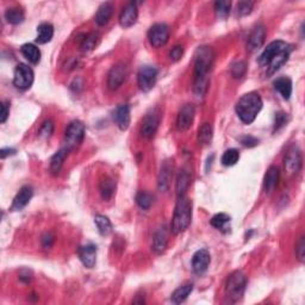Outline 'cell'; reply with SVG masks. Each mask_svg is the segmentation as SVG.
Instances as JSON below:
<instances>
[{
    "label": "cell",
    "instance_id": "e575fe53",
    "mask_svg": "<svg viewBox=\"0 0 305 305\" xmlns=\"http://www.w3.org/2000/svg\"><path fill=\"white\" fill-rule=\"evenodd\" d=\"M154 197L152 193L147 192V191H140L136 196L137 205L142 210H149L150 206L153 205Z\"/></svg>",
    "mask_w": 305,
    "mask_h": 305
},
{
    "label": "cell",
    "instance_id": "4dcf8cb0",
    "mask_svg": "<svg viewBox=\"0 0 305 305\" xmlns=\"http://www.w3.org/2000/svg\"><path fill=\"white\" fill-rule=\"evenodd\" d=\"M94 223H96L97 228H98L99 234L102 236H108L112 232V223L110 219L104 215H96L94 217Z\"/></svg>",
    "mask_w": 305,
    "mask_h": 305
},
{
    "label": "cell",
    "instance_id": "d6986e66",
    "mask_svg": "<svg viewBox=\"0 0 305 305\" xmlns=\"http://www.w3.org/2000/svg\"><path fill=\"white\" fill-rule=\"evenodd\" d=\"M78 254H79V259L85 267L92 268L96 265L97 247L94 244H86V246L80 247Z\"/></svg>",
    "mask_w": 305,
    "mask_h": 305
},
{
    "label": "cell",
    "instance_id": "52a82bcc",
    "mask_svg": "<svg viewBox=\"0 0 305 305\" xmlns=\"http://www.w3.org/2000/svg\"><path fill=\"white\" fill-rule=\"evenodd\" d=\"M34 71L25 64H20L15 69L14 85L18 90H29L34 84Z\"/></svg>",
    "mask_w": 305,
    "mask_h": 305
},
{
    "label": "cell",
    "instance_id": "7a4b0ae2",
    "mask_svg": "<svg viewBox=\"0 0 305 305\" xmlns=\"http://www.w3.org/2000/svg\"><path fill=\"white\" fill-rule=\"evenodd\" d=\"M291 50V46L284 41H273L260 55L259 65L267 69L268 75L274 74L287 62Z\"/></svg>",
    "mask_w": 305,
    "mask_h": 305
},
{
    "label": "cell",
    "instance_id": "ac0fdd59",
    "mask_svg": "<svg viewBox=\"0 0 305 305\" xmlns=\"http://www.w3.org/2000/svg\"><path fill=\"white\" fill-rule=\"evenodd\" d=\"M34 196V191L31 186H23L20 190V192L16 194L14 203L11 205L12 211H21L25 206L29 204L31 198Z\"/></svg>",
    "mask_w": 305,
    "mask_h": 305
},
{
    "label": "cell",
    "instance_id": "9a60e30c",
    "mask_svg": "<svg viewBox=\"0 0 305 305\" xmlns=\"http://www.w3.org/2000/svg\"><path fill=\"white\" fill-rule=\"evenodd\" d=\"M112 119L121 130L123 131L127 130L129 125H130V121H131L130 106L127 105V104L118 105L117 108L113 110Z\"/></svg>",
    "mask_w": 305,
    "mask_h": 305
},
{
    "label": "cell",
    "instance_id": "9c48e42d",
    "mask_svg": "<svg viewBox=\"0 0 305 305\" xmlns=\"http://www.w3.org/2000/svg\"><path fill=\"white\" fill-rule=\"evenodd\" d=\"M169 40V28L163 23H156L148 31V41L154 48H161Z\"/></svg>",
    "mask_w": 305,
    "mask_h": 305
},
{
    "label": "cell",
    "instance_id": "4316f807",
    "mask_svg": "<svg viewBox=\"0 0 305 305\" xmlns=\"http://www.w3.org/2000/svg\"><path fill=\"white\" fill-rule=\"evenodd\" d=\"M274 89L276 92H279L282 98L288 100L292 94V81L290 78H279V79L274 81Z\"/></svg>",
    "mask_w": 305,
    "mask_h": 305
},
{
    "label": "cell",
    "instance_id": "f35d334b",
    "mask_svg": "<svg viewBox=\"0 0 305 305\" xmlns=\"http://www.w3.org/2000/svg\"><path fill=\"white\" fill-rule=\"evenodd\" d=\"M247 73V65L244 61H237L231 66V75L235 79H242Z\"/></svg>",
    "mask_w": 305,
    "mask_h": 305
},
{
    "label": "cell",
    "instance_id": "7dc6e473",
    "mask_svg": "<svg viewBox=\"0 0 305 305\" xmlns=\"http://www.w3.org/2000/svg\"><path fill=\"white\" fill-rule=\"evenodd\" d=\"M241 142L244 147H249L250 148V147L256 146V144L259 143V140H256V138L253 137V136H244L241 140Z\"/></svg>",
    "mask_w": 305,
    "mask_h": 305
},
{
    "label": "cell",
    "instance_id": "b9f144b4",
    "mask_svg": "<svg viewBox=\"0 0 305 305\" xmlns=\"http://www.w3.org/2000/svg\"><path fill=\"white\" fill-rule=\"evenodd\" d=\"M287 122H288L287 113H284V112L276 113V116H275V124H274V131L279 130V129H281L282 127H285V125L287 124Z\"/></svg>",
    "mask_w": 305,
    "mask_h": 305
},
{
    "label": "cell",
    "instance_id": "d590c367",
    "mask_svg": "<svg viewBox=\"0 0 305 305\" xmlns=\"http://www.w3.org/2000/svg\"><path fill=\"white\" fill-rule=\"evenodd\" d=\"M238 160H240V153L235 148L225 150V153L222 156V163L226 166V167H231V166L236 165Z\"/></svg>",
    "mask_w": 305,
    "mask_h": 305
},
{
    "label": "cell",
    "instance_id": "5bb4252c",
    "mask_svg": "<svg viewBox=\"0 0 305 305\" xmlns=\"http://www.w3.org/2000/svg\"><path fill=\"white\" fill-rule=\"evenodd\" d=\"M138 18V9L136 3L131 2L124 6L122 10L121 15H119V24L124 29L131 28L137 22Z\"/></svg>",
    "mask_w": 305,
    "mask_h": 305
},
{
    "label": "cell",
    "instance_id": "681fc988",
    "mask_svg": "<svg viewBox=\"0 0 305 305\" xmlns=\"http://www.w3.org/2000/svg\"><path fill=\"white\" fill-rule=\"evenodd\" d=\"M31 278H33V276H31L29 271H23L20 274V279L23 282H29L31 280Z\"/></svg>",
    "mask_w": 305,
    "mask_h": 305
},
{
    "label": "cell",
    "instance_id": "2e32d148",
    "mask_svg": "<svg viewBox=\"0 0 305 305\" xmlns=\"http://www.w3.org/2000/svg\"><path fill=\"white\" fill-rule=\"evenodd\" d=\"M266 39V29L263 25H256L248 36L247 49L249 52H256L262 47Z\"/></svg>",
    "mask_w": 305,
    "mask_h": 305
},
{
    "label": "cell",
    "instance_id": "83f0119b",
    "mask_svg": "<svg viewBox=\"0 0 305 305\" xmlns=\"http://www.w3.org/2000/svg\"><path fill=\"white\" fill-rule=\"evenodd\" d=\"M21 50L22 54L24 55V58L29 62H31V64L37 65L41 61L40 49L35 45H33V43H25V45L22 46Z\"/></svg>",
    "mask_w": 305,
    "mask_h": 305
},
{
    "label": "cell",
    "instance_id": "277c9868",
    "mask_svg": "<svg viewBox=\"0 0 305 305\" xmlns=\"http://www.w3.org/2000/svg\"><path fill=\"white\" fill-rule=\"evenodd\" d=\"M262 105L263 103L260 94L250 92L241 97L236 106H235V111H236L238 118L244 124H250L255 121L257 115L262 109Z\"/></svg>",
    "mask_w": 305,
    "mask_h": 305
},
{
    "label": "cell",
    "instance_id": "cb8c5ba5",
    "mask_svg": "<svg viewBox=\"0 0 305 305\" xmlns=\"http://www.w3.org/2000/svg\"><path fill=\"white\" fill-rule=\"evenodd\" d=\"M69 152H71V150H69L67 147H64L61 148L59 152L55 153V155L50 160V172H52L53 174H59L60 171L62 169V166H64L65 160L67 159Z\"/></svg>",
    "mask_w": 305,
    "mask_h": 305
},
{
    "label": "cell",
    "instance_id": "836d02e7",
    "mask_svg": "<svg viewBox=\"0 0 305 305\" xmlns=\"http://www.w3.org/2000/svg\"><path fill=\"white\" fill-rule=\"evenodd\" d=\"M99 43V35L97 33H90L83 39L81 42V50L83 52H91L96 48L97 45Z\"/></svg>",
    "mask_w": 305,
    "mask_h": 305
},
{
    "label": "cell",
    "instance_id": "e0dca14e",
    "mask_svg": "<svg viewBox=\"0 0 305 305\" xmlns=\"http://www.w3.org/2000/svg\"><path fill=\"white\" fill-rule=\"evenodd\" d=\"M211 262V256L206 249H199L193 254L192 257V268L197 274H203L206 272L207 267Z\"/></svg>",
    "mask_w": 305,
    "mask_h": 305
},
{
    "label": "cell",
    "instance_id": "ab89813d",
    "mask_svg": "<svg viewBox=\"0 0 305 305\" xmlns=\"http://www.w3.org/2000/svg\"><path fill=\"white\" fill-rule=\"evenodd\" d=\"M295 255L297 259L303 262L304 256H305V238L304 236H300L297 243H295Z\"/></svg>",
    "mask_w": 305,
    "mask_h": 305
},
{
    "label": "cell",
    "instance_id": "f1b7e54d",
    "mask_svg": "<svg viewBox=\"0 0 305 305\" xmlns=\"http://www.w3.org/2000/svg\"><path fill=\"white\" fill-rule=\"evenodd\" d=\"M193 291V285L192 284H186L182 285L180 287L177 288L174 292H173L171 300L173 304H181L184 303L185 300L187 299L188 295L191 294V292Z\"/></svg>",
    "mask_w": 305,
    "mask_h": 305
},
{
    "label": "cell",
    "instance_id": "f546056e",
    "mask_svg": "<svg viewBox=\"0 0 305 305\" xmlns=\"http://www.w3.org/2000/svg\"><path fill=\"white\" fill-rule=\"evenodd\" d=\"M100 194L104 200H110L115 193L116 190V182L113 181V179L110 177H105L100 181Z\"/></svg>",
    "mask_w": 305,
    "mask_h": 305
},
{
    "label": "cell",
    "instance_id": "ffe728a7",
    "mask_svg": "<svg viewBox=\"0 0 305 305\" xmlns=\"http://www.w3.org/2000/svg\"><path fill=\"white\" fill-rule=\"evenodd\" d=\"M279 178H280V172L276 166H271L267 169L265 180H263V188L266 193H272L275 190L279 184Z\"/></svg>",
    "mask_w": 305,
    "mask_h": 305
},
{
    "label": "cell",
    "instance_id": "484cf974",
    "mask_svg": "<svg viewBox=\"0 0 305 305\" xmlns=\"http://www.w3.org/2000/svg\"><path fill=\"white\" fill-rule=\"evenodd\" d=\"M112 12H113L112 4H110V3H104V4L100 5L98 11H97L96 23L98 24L99 27L106 25L110 22V20H111Z\"/></svg>",
    "mask_w": 305,
    "mask_h": 305
},
{
    "label": "cell",
    "instance_id": "d4e9b609",
    "mask_svg": "<svg viewBox=\"0 0 305 305\" xmlns=\"http://www.w3.org/2000/svg\"><path fill=\"white\" fill-rule=\"evenodd\" d=\"M54 36V27L50 23H42L37 28V37L36 42L39 45H46L52 41Z\"/></svg>",
    "mask_w": 305,
    "mask_h": 305
},
{
    "label": "cell",
    "instance_id": "4fadbf2b",
    "mask_svg": "<svg viewBox=\"0 0 305 305\" xmlns=\"http://www.w3.org/2000/svg\"><path fill=\"white\" fill-rule=\"evenodd\" d=\"M194 115H196V109L192 104H185L180 109L177 117V128L179 131H187L192 127L194 121Z\"/></svg>",
    "mask_w": 305,
    "mask_h": 305
},
{
    "label": "cell",
    "instance_id": "8992f818",
    "mask_svg": "<svg viewBox=\"0 0 305 305\" xmlns=\"http://www.w3.org/2000/svg\"><path fill=\"white\" fill-rule=\"evenodd\" d=\"M85 137V125L80 121H73L66 129L65 143L69 150H73L83 143Z\"/></svg>",
    "mask_w": 305,
    "mask_h": 305
},
{
    "label": "cell",
    "instance_id": "5b68a950",
    "mask_svg": "<svg viewBox=\"0 0 305 305\" xmlns=\"http://www.w3.org/2000/svg\"><path fill=\"white\" fill-rule=\"evenodd\" d=\"M247 286V276L242 271H235L229 275L225 284V293L232 303H236L243 297Z\"/></svg>",
    "mask_w": 305,
    "mask_h": 305
},
{
    "label": "cell",
    "instance_id": "74e56055",
    "mask_svg": "<svg viewBox=\"0 0 305 305\" xmlns=\"http://www.w3.org/2000/svg\"><path fill=\"white\" fill-rule=\"evenodd\" d=\"M211 225L213 228L218 229V230H224L226 229V225L230 223V217L225 213H217L211 218Z\"/></svg>",
    "mask_w": 305,
    "mask_h": 305
},
{
    "label": "cell",
    "instance_id": "1f68e13d",
    "mask_svg": "<svg viewBox=\"0 0 305 305\" xmlns=\"http://www.w3.org/2000/svg\"><path fill=\"white\" fill-rule=\"evenodd\" d=\"M213 137V129L210 123H204L198 130V141L203 146H207L211 143Z\"/></svg>",
    "mask_w": 305,
    "mask_h": 305
},
{
    "label": "cell",
    "instance_id": "6da1fadb",
    "mask_svg": "<svg viewBox=\"0 0 305 305\" xmlns=\"http://www.w3.org/2000/svg\"><path fill=\"white\" fill-rule=\"evenodd\" d=\"M213 61H215V52L211 47H200L198 48L194 56V78H193V92L197 97L205 96L209 89L210 78Z\"/></svg>",
    "mask_w": 305,
    "mask_h": 305
},
{
    "label": "cell",
    "instance_id": "7402d4cb",
    "mask_svg": "<svg viewBox=\"0 0 305 305\" xmlns=\"http://www.w3.org/2000/svg\"><path fill=\"white\" fill-rule=\"evenodd\" d=\"M171 179H172V166L169 165L168 161H166L161 166V169H160L159 178H158V188L161 191V192L168 191L169 185H171Z\"/></svg>",
    "mask_w": 305,
    "mask_h": 305
},
{
    "label": "cell",
    "instance_id": "bcb514c9",
    "mask_svg": "<svg viewBox=\"0 0 305 305\" xmlns=\"http://www.w3.org/2000/svg\"><path fill=\"white\" fill-rule=\"evenodd\" d=\"M9 113H10V106L6 102L2 103V115H0V122L5 123L6 119L9 117Z\"/></svg>",
    "mask_w": 305,
    "mask_h": 305
},
{
    "label": "cell",
    "instance_id": "ba28073f",
    "mask_svg": "<svg viewBox=\"0 0 305 305\" xmlns=\"http://www.w3.org/2000/svg\"><path fill=\"white\" fill-rule=\"evenodd\" d=\"M156 79H158V69L153 66H143L137 73V85L143 92H149L155 86Z\"/></svg>",
    "mask_w": 305,
    "mask_h": 305
},
{
    "label": "cell",
    "instance_id": "8fae6325",
    "mask_svg": "<svg viewBox=\"0 0 305 305\" xmlns=\"http://www.w3.org/2000/svg\"><path fill=\"white\" fill-rule=\"evenodd\" d=\"M301 163H303V158H301L300 150L297 147L293 146L286 153L284 160V167L285 171L288 175L297 174L300 171Z\"/></svg>",
    "mask_w": 305,
    "mask_h": 305
},
{
    "label": "cell",
    "instance_id": "60d3db41",
    "mask_svg": "<svg viewBox=\"0 0 305 305\" xmlns=\"http://www.w3.org/2000/svg\"><path fill=\"white\" fill-rule=\"evenodd\" d=\"M253 3L251 2H241L237 4V15L243 17V16L249 15L253 9Z\"/></svg>",
    "mask_w": 305,
    "mask_h": 305
},
{
    "label": "cell",
    "instance_id": "ee69618b",
    "mask_svg": "<svg viewBox=\"0 0 305 305\" xmlns=\"http://www.w3.org/2000/svg\"><path fill=\"white\" fill-rule=\"evenodd\" d=\"M53 133H54V124H53L52 121H46L42 128H41L40 135L43 137H49L52 136Z\"/></svg>",
    "mask_w": 305,
    "mask_h": 305
},
{
    "label": "cell",
    "instance_id": "44dd1931",
    "mask_svg": "<svg viewBox=\"0 0 305 305\" xmlns=\"http://www.w3.org/2000/svg\"><path fill=\"white\" fill-rule=\"evenodd\" d=\"M168 244V235L167 230H166L165 226L158 229V231L154 234L153 237V250L155 251L156 254H162L163 251L166 250Z\"/></svg>",
    "mask_w": 305,
    "mask_h": 305
},
{
    "label": "cell",
    "instance_id": "c3c4849f",
    "mask_svg": "<svg viewBox=\"0 0 305 305\" xmlns=\"http://www.w3.org/2000/svg\"><path fill=\"white\" fill-rule=\"evenodd\" d=\"M16 154V149L14 148H3L2 150H0V156H2V159H5L6 156L9 155H15Z\"/></svg>",
    "mask_w": 305,
    "mask_h": 305
},
{
    "label": "cell",
    "instance_id": "7c38bea8",
    "mask_svg": "<svg viewBox=\"0 0 305 305\" xmlns=\"http://www.w3.org/2000/svg\"><path fill=\"white\" fill-rule=\"evenodd\" d=\"M128 68L123 64H118L110 69L108 75V86L110 90H118L127 79Z\"/></svg>",
    "mask_w": 305,
    "mask_h": 305
},
{
    "label": "cell",
    "instance_id": "8d00e7d4",
    "mask_svg": "<svg viewBox=\"0 0 305 305\" xmlns=\"http://www.w3.org/2000/svg\"><path fill=\"white\" fill-rule=\"evenodd\" d=\"M231 3L228 0H219L215 3V12L216 16L219 18H226L230 14Z\"/></svg>",
    "mask_w": 305,
    "mask_h": 305
},
{
    "label": "cell",
    "instance_id": "d6a6232c",
    "mask_svg": "<svg viewBox=\"0 0 305 305\" xmlns=\"http://www.w3.org/2000/svg\"><path fill=\"white\" fill-rule=\"evenodd\" d=\"M5 18L9 23L18 25L24 22V12L22 11V9L20 8L9 9V10L5 12Z\"/></svg>",
    "mask_w": 305,
    "mask_h": 305
},
{
    "label": "cell",
    "instance_id": "30bf717a",
    "mask_svg": "<svg viewBox=\"0 0 305 305\" xmlns=\"http://www.w3.org/2000/svg\"><path fill=\"white\" fill-rule=\"evenodd\" d=\"M160 121H161V116H160L159 110L154 109L148 112L146 117L143 118L142 125H141V135L147 140L153 138L158 131Z\"/></svg>",
    "mask_w": 305,
    "mask_h": 305
},
{
    "label": "cell",
    "instance_id": "3957f363",
    "mask_svg": "<svg viewBox=\"0 0 305 305\" xmlns=\"http://www.w3.org/2000/svg\"><path fill=\"white\" fill-rule=\"evenodd\" d=\"M191 221H192V200L186 194L178 197L171 223L172 232L174 235L185 232L191 225Z\"/></svg>",
    "mask_w": 305,
    "mask_h": 305
},
{
    "label": "cell",
    "instance_id": "f6af8a7d",
    "mask_svg": "<svg viewBox=\"0 0 305 305\" xmlns=\"http://www.w3.org/2000/svg\"><path fill=\"white\" fill-rule=\"evenodd\" d=\"M53 244H54V236L52 234H46L42 237V247L45 249H49L53 247Z\"/></svg>",
    "mask_w": 305,
    "mask_h": 305
},
{
    "label": "cell",
    "instance_id": "7bdbcfd3",
    "mask_svg": "<svg viewBox=\"0 0 305 305\" xmlns=\"http://www.w3.org/2000/svg\"><path fill=\"white\" fill-rule=\"evenodd\" d=\"M182 55H184V47L182 46L173 47L171 52H169V59L173 62H178L182 58Z\"/></svg>",
    "mask_w": 305,
    "mask_h": 305
},
{
    "label": "cell",
    "instance_id": "603a6c76",
    "mask_svg": "<svg viewBox=\"0 0 305 305\" xmlns=\"http://www.w3.org/2000/svg\"><path fill=\"white\" fill-rule=\"evenodd\" d=\"M190 185H191L190 172H188L186 168L181 169L178 174L177 182H175V192H177V196L178 197L185 196L187 192L188 187H190Z\"/></svg>",
    "mask_w": 305,
    "mask_h": 305
}]
</instances>
